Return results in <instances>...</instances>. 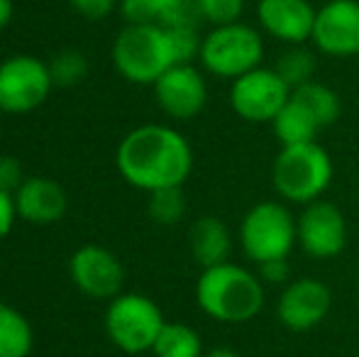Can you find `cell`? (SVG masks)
I'll use <instances>...</instances> for the list:
<instances>
[{
	"label": "cell",
	"instance_id": "7402d4cb",
	"mask_svg": "<svg viewBox=\"0 0 359 357\" xmlns=\"http://www.w3.org/2000/svg\"><path fill=\"white\" fill-rule=\"evenodd\" d=\"M316 54L308 52L303 44H296V47H288L279 59H276V74L293 88L303 86V83L313 81L316 79Z\"/></svg>",
	"mask_w": 359,
	"mask_h": 357
},
{
	"label": "cell",
	"instance_id": "3957f363",
	"mask_svg": "<svg viewBox=\"0 0 359 357\" xmlns=\"http://www.w3.org/2000/svg\"><path fill=\"white\" fill-rule=\"evenodd\" d=\"M113 64L123 79L137 86H154L176 67L169 29L164 25H125L113 42Z\"/></svg>",
	"mask_w": 359,
	"mask_h": 357
},
{
	"label": "cell",
	"instance_id": "ba28073f",
	"mask_svg": "<svg viewBox=\"0 0 359 357\" xmlns=\"http://www.w3.org/2000/svg\"><path fill=\"white\" fill-rule=\"evenodd\" d=\"M54 88L49 64L29 54H15L0 64V110L22 115L37 110Z\"/></svg>",
	"mask_w": 359,
	"mask_h": 357
},
{
	"label": "cell",
	"instance_id": "4316f807",
	"mask_svg": "<svg viewBox=\"0 0 359 357\" xmlns=\"http://www.w3.org/2000/svg\"><path fill=\"white\" fill-rule=\"evenodd\" d=\"M198 5L203 20L213 27L240 22V15L245 10V0H198Z\"/></svg>",
	"mask_w": 359,
	"mask_h": 357
},
{
	"label": "cell",
	"instance_id": "277c9868",
	"mask_svg": "<svg viewBox=\"0 0 359 357\" xmlns=\"http://www.w3.org/2000/svg\"><path fill=\"white\" fill-rule=\"evenodd\" d=\"M332 159L318 142L288 144L281 147L271 164L274 191L288 203L308 206L323 198L332 184Z\"/></svg>",
	"mask_w": 359,
	"mask_h": 357
},
{
	"label": "cell",
	"instance_id": "83f0119b",
	"mask_svg": "<svg viewBox=\"0 0 359 357\" xmlns=\"http://www.w3.org/2000/svg\"><path fill=\"white\" fill-rule=\"evenodd\" d=\"M120 15L128 25H159L156 0H120Z\"/></svg>",
	"mask_w": 359,
	"mask_h": 357
},
{
	"label": "cell",
	"instance_id": "d6a6232c",
	"mask_svg": "<svg viewBox=\"0 0 359 357\" xmlns=\"http://www.w3.org/2000/svg\"><path fill=\"white\" fill-rule=\"evenodd\" d=\"M13 13H15V5L13 0H0V29H5L13 20Z\"/></svg>",
	"mask_w": 359,
	"mask_h": 357
},
{
	"label": "cell",
	"instance_id": "8fae6325",
	"mask_svg": "<svg viewBox=\"0 0 359 357\" xmlns=\"http://www.w3.org/2000/svg\"><path fill=\"white\" fill-rule=\"evenodd\" d=\"M332 309V291L313 276L291 279L276 301V318L291 333H306L320 325Z\"/></svg>",
	"mask_w": 359,
	"mask_h": 357
},
{
	"label": "cell",
	"instance_id": "9a60e30c",
	"mask_svg": "<svg viewBox=\"0 0 359 357\" xmlns=\"http://www.w3.org/2000/svg\"><path fill=\"white\" fill-rule=\"evenodd\" d=\"M318 10L308 0H259L257 18L269 37L296 47L313 37Z\"/></svg>",
	"mask_w": 359,
	"mask_h": 357
},
{
	"label": "cell",
	"instance_id": "e0dca14e",
	"mask_svg": "<svg viewBox=\"0 0 359 357\" xmlns=\"http://www.w3.org/2000/svg\"><path fill=\"white\" fill-rule=\"evenodd\" d=\"M189 245L194 260L203 269L215 267V264L230 262L232 238L227 225L215 215H203L189 230Z\"/></svg>",
	"mask_w": 359,
	"mask_h": 357
},
{
	"label": "cell",
	"instance_id": "603a6c76",
	"mask_svg": "<svg viewBox=\"0 0 359 357\" xmlns=\"http://www.w3.org/2000/svg\"><path fill=\"white\" fill-rule=\"evenodd\" d=\"M147 213L159 225H176L186 213V198L181 186L176 189H159L151 191L147 201Z\"/></svg>",
	"mask_w": 359,
	"mask_h": 357
},
{
	"label": "cell",
	"instance_id": "8992f818",
	"mask_svg": "<svg viewBox=\"0 0 359 357\" xmlns=\"http://www.w3.org/2000/svg\"><path fill=\"white\" fill-rule=\"evenodd\" d=\"M201 64L205 72L220 79H240L242 74L262 67L264 39L259 29L245 22H230L213 27L201 42Z\"/></svg>",
	"mask_w": 359,
	"mask_h": 357
},
{
	"label": "cell",
	"instance_id": "1f68e13d",
	"mask_svg": "<svg viewBox=\"0 0 359 357\" xmlns=\"http://www.w3.org/2000/svg\"><path fill=\"white\" fill-rule=\"evenodd\" d=\"M15 218H18V208H15V198L5 191H0V240L5 235H10L15 225Z\"/></svg>",
	"mask_w": 359,
	"mask_h": 357
},
{
	"label": "cell",
	"instance_id": "9c48e42d",
	"mask_svg": "<svg viewBox=\"0 0 359 357\" xmlns=\"http://www.w3.org/2000/svg\"><path fill=\"white\" fill-rule=\"evenodd\" d=\"M291 98V86L274 67H257L242 74L230 86V108L247 123H274Z\"/></svg>",
	"mask_w": 359,
	"mask_h": 357
},
{
	"label": "cell",
	"instance_id": "d4e9b609",
	"mask_svg": "<svg viewBox=\"0 0 359 357\" xmlns=\"http://www.w3.org/2000/svg\"><path fill=\"white\" fill-rule=\"evenodd\" d=\"M156 8L164 27H198L203 20L198 0H156Z\"/></svg>",
	"mask_w": 359,
	"mask_h": 357
},
{
	"label": "cell",
	"instance_id": "7c38bea8",
	"mask_svg": "<svg viewBox=\"0 0 359 357\" xmlns=\"http://www.w3.org/2000/svg\"><path fill=\"white\" fill-rule=\"evenodd\" d=\"M69 276L81 294L98 301H113L123 294L125 269L118 255L100 245H83L69 260Z\"/></svg>",
	"mask_w": 359,
	"mask_h": 357
},
{
	"label": "cell",
	"instance_id": "7a4b0ae2",
	"mask_svg": "<svg viewBox=\"0 0 359 357\" xmlns=\"http://www.w3.org/2000/svg\"><path fill=\"white\" fill-rule=\"evenodd\" d=\"M196 304L217 323H250L264 309V284L255 271L235 262H222L201 271Z\"/></svg>",
	"mask_w": 359,
	"mask_h": 357
},
{
	"label": "cell",
	"instance_id": "5bb4252c",
	"mask_svg": "<svg viewBox=\"0 0 359 357\" xmlns=\"http://www.w3.org/2000/svg\"><path fill=\"white\" fill-rule=\"evenodd\" d=\"M159 108L174 120H191L208 103V83L194 64H176L154 83Z\"/></svg>",
	"mask_w": 359,
	"mask_h": 357
},
{
	"label": "cell",
	"instance_id": "4dcf8cb0",
	"mask_svg": "<svg viewBox=\"0 0 359 357\" xmlns=\"http://www.w3.org/2000/svg\"><path fill=\"white\" fill-rule=\"evenodd\" d=\"M69 5L86 20H103L115 10L118 0H69Z\"/></svg>",
	"mask_w": 359,
	"mask_h": 357
},
{
	"label": "cell",
	"instance_id": "f546056e",
	"mask_svg": "<svg viewBox=\"0 0 359 357\" xmlns=\"http://www.w3.org/2000/svg\"><path fill=\"white\" fill-rule=\"evenodd\" d=\"M257 276L262 284H288L291 281V264L288 260H269L257 264Z\"/></svg>",
	"mask_w": 359,
	"mask_h": 357
},
{
	"label": "cell",
	"instance_id": "e575fe53",
	"mask_svg": "<svg viewBox=\"0 0 359 357\" xmlns=\"http://www.w3.org/2000/svg\"><path fill=\"white\" fill-rule=\"evenodd\" d=\"M357 291H359V264H357Z\"/></svg>",
	"mask_w": 359,
	"mask_h": 357
},
{
	"label": "cell",
	"instance_id": "d6986e66",
	"mask_svg": "<svg viewBox=\"0 0 359 357\" xmlns=\"http://www.w3.org/2000/svg\"><path fill=\"white\" fill-rule=\"evenodd\" d=\"M34 333L29 321L18 309L0 304V357H29Z\"/></svg>",
	"mask_w": 359,
	"mask_h": 357
},
{
	"label": "cell",
	"instance_id": "5b68a950",
	"mask_svg": "<svg viewBox=\"0 0 359 357\" xmlns=\"http://www.w3.org/2000/svg\"><path fill=\"white\" fill-rule=\"evenodd\" d=\"M240 245L255 264L269 260H288L298 245L296 215L279 201H259L240 223Z\"/></svg>",
	"mask_w": 359,
	"mask_h": 357
},
{
	"label": "cell",
	"instance_id": "f1b7e54d",
	"mask_svg": "<svg viewBox=\"0 0 359 357\" xmlns=\"http://www.w3.org/2000/svg\"><path fill=\"white\" fill-rule=\"evenodd\" d=\"M27 179L22 172V164L18 157H10V154H0V191L13 196L15 191L22 186V181Z\"/></svg>",
	"mask_w": 359,
	"mask_h": 357
},
{
	"label": "cell",
	"instance_id": "4fadbf2b",
	"mask_svg": "<svg viewBox=\"0 0 359 357\" xmlns=\"http://www.w3.org/2000/svg\"><path fill=\"white\" fill-rule=\"evenodd\" d=\"M311 42L327 57H359V0H327L316 15Z\"/></svg>",
	"mask_w": 359,
	"mask_h": 357
},
{
	"label": "cell",
	"instance_id": "52a82bcc",
	"mask_svg": "<svg viewBox=\"0 0 359 357\" xmlns=\"http://www.w3.org/2000/svg\"><path fill=\"white\" fill-rule=\"evenodd\" d=\"M164 323L161 309L144 294L123 291L113 301H108L105 335L115 348L128 355H142L154 348Z\"/></svg>",
	"mask_w": 359,
	"mask_h": 357
},
{
	"label": "cell",
	"instance_id": "6da1fadb",
	"mask_svg": "<svg viewBox=\"0 0 359 357\" xmlns=\"http://www.w3.org/2000/svg\"><path fill=\"white\" fill-rule=\"evenodd\" d=\"M115 164L130 186L151 194L186 184L194 172V149L179 130L149 123L120 140Z\"/></svg>",
	"mask_w": 359,
	"mask_h": 357
},
{
	"label": "cell",
	"instance_id": "ffe728a7",
	"mask_svg": "<svg viewBox=\"0 0 359 357\" xmlns=\"http://www.w3.org/2000/svg\"><path fill=\"white\" fill-rule=\"evenodd\" d=\"M291 95L293 98H298L308 110H311L313 118L318 120V125H320L323 130L330 128V125H335L337 118H340V110H342L340 95H337L330 86L316 81V79L308 81V83H303V86L293 88Z\"/></svg>",
	"mask_w": 359,
	"mask_h": 357
},
{
	"label": "cell",
	"instance_id": "2e32d148",
	"mask_svg": "<svg viewBox=\"0 0 359 357\" xmlns=\"http://www.w3.org/2000/svg\"><path fill=\"white\" fill-rule=\"evenodd\" d=\"M18 218L34 225H52L67 213V191L49 177H27L13 194Z\"/></svg>",
	"mask_w": 359,
	"mask_h": 357
},
{
	"label": "cell",
	"instance_id": "30bf717a",
	"mask_svg": "<svg viewBox=\"0 0 359 357\" xmlns=\"http://www.w3.org/2000/svg\"><path fill=\"white\" fill-rule=\"evenodd\" d=\"M298 223V248L311 260H332L347 248V220L335 203L318 198L303 206Z\"/></svg>",
	"mask_w": 359,
	"mask_h": 357
},
{
	"label": "cell",
	"instance_id": "836d02e7",
	"mask_svg": "<svg viewBox=\"0 0 359 357\" xmlns=\"http://www.w3.org/2000/svg\"><path fill=\"white\" fill-rule=\"evenodd\" d=\"M203 357H242V355L237 353V350L225 348V345H222V348H213V350H208V353H205Z\"/></svg>",
	"mask_w": 359,
	"mask_h": 357
},
{
	"label": "cell",
	"instance_id": "44dd1931",
	"mask_svg": "<svg viewBox=\"0 0 359 357\" xmlns=\"http://www.w3.org/2000/svg\"><path fill=\"white\" fill-rule=\"evenodd\" d=\"M154 357H203V340L198 330L186 323H164L159 338H156Z\"/></svg>",
	"mask_w": 359,
	"mask_h": 357
},
{
	"label": "cell",
	"instance_id": "ac0fdd59",
	"mask_svg": "<svg viewBox=\"0 0 359 357\" xmlns=\"http://www.w3.org/2000/svg\"><path fill=\"white\" fill-rule=\"evenodd\" d=\"M276 140L281 142V147L288 144H303V142H316L318 133H320V125L313 118V113L301 103L298 98H288V103L281 108V113L271 123Z\"/></svg>",
	"mask_w": 359,
	"mask_h": 357
},
{
	"label": "cell",
	"instance_id": "484cf974",
	"mask_svg": "<svg viewBox=\"0 0 359 357\" xmlns=\"http://www.w3.org/2000/svg\"><path fill=\"white\" fill-rule=\"evenodd\" d=\"M171 37V49H174L176 64H191L201 57V42L203 37L198 34V27H166Z\"/></svg>",
	"mask_w": 359,
	"mask_h": 357
},
{
	"label": "cell",
	"instance_id": "cb8c5ba5",
	"mask_svg": "<svg viewBox=\"0 0 359 357\" xmlns=\"http://www.w3.org/2000/svg\"><path fill=\"white\" fill-rule=\"evenodd\" d=\"M49 74H52V81L54 86H79L81 81L86 79L88 74V62L81 52L76 49H67V52H59L57 57L49 59Z\"/></svg>",
	"mask_w": 359,
	"mask_h": 357
}]
</instances>
